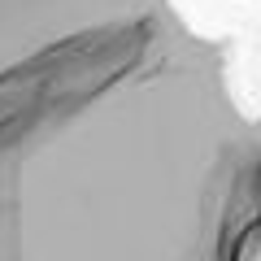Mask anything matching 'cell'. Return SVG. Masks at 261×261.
I'll return each instance as SVG.
<instances>
[{
  "label": "cell",
  "instance_id": "cell-3",
  "mask_svg": "<svg viewBox=\"0 0 261 261\" xmlns=\"http://www.w3.org/2000/svg\"><path fill=\"white\" fill-rule=\"evenodd\" d=\"M231 261H261V183H257V192H252V200H248V214H244V222H240Z\"/></svg>",
  "mask_w": 261,
  "mask_h": 261
},
{
  "label": "cell",
  "instance_id": "cell-2",
  "mask_svg": "<svg viewBox=\"0 0 261 261\" xmlns=\"http://www.w3.org/2000/svg\"><path fill=\"white\" fill-rule=\"evenodd\" d=\"M170 9L166 0H0V87L57 53L96 44Z\"/></svg>",
  "mask_w": 261,
  "mask_h": 261
},
{
  "label": "cell",
  "instance_id": "cell-1",
  "mask_svg": "<svg viewBox=\"0 0 261 261\" xmlns=\"http://www.w3.org/2000/svg\"><path fill=\"white\" fill-rule=\"evenodd\" d=\"M261 122L174 9L0 87V261H231Z\"/></svg>",
  "mask_w": 261,
  "mask_h": 261
}]
</instances>
